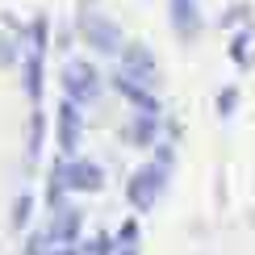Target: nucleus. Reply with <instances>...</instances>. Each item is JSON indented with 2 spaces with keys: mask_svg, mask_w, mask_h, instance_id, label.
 <instances>
[{
  "mask_svg": "<svg viewBox=\"0 0 255 255\" xmlns=\"http://www.w3.org/2000/svg\"><path fill=\"white\" fill-rule=\"evenodd\" d=\"M76 25H80V34H84V42H88L92 50H101V55H122V29L113 25L105 13H97V8H80V17H76Z\"/></svg>",
  "mask_w": 255,
  "mask_h": 255,
  "instance_id": "f257e3e1",
  "label": "nucleus"
},
{
  "mask_svg": "<svg viewBox=\"0 0 255 255\" xmlns=\"http://www.w3.org/2000/svg\"><path fill=\"white\" fill-rule=\"evenodd\" d=\"M163 188H167V167L155 159V163L138 167V172L130 176V184H126V197H130V205L138 209V214H151V205L163 197Z\"/></svg>",
  "mask_w": 255,
  "mask_h": 255,
  "instance_id": "f03ea898",
  "label": "nucleus"
},
{
  "mask_svg": "<svg viewBox=\"0 0 255 255\" xmlns=\"http://www.w3.org/2000/svg\"><path fill=\"white\" fill-rule=\"evenodd\" d=\"M63 92H67L76 105H92L101 97L97 67H88V63H67V67H63Z\"/></svg>",
  "mask_w": 255,
  "mask_h": 255,
  "instance_id": "7ed1b4c3",
  "label": "nucleus"
},
{
  "mask_svg": "<svg viewBox=\"0 0 255 255\" xmlns=\"http://www.w3.org/2000/svg\"><path fill=\"white\" fill-rule=\"evenodd\" d=\"M80 235V209L76 205H55L50 209V226H46V247H55V243H76Z\"/></svg>",
  "mask_w": 255,
  "mask_h": 255,
  "instance_id": "20e7f679",
  "label": "nucleus"
},
{
  "mask_svg": "<svg viewBox=\"0 0 255 255\" xmlns=\"http://www.w3.org/2000/svg\"><path fill=\"white\" fill-rule=\"evenodd\" d=\"M67 184H71V193H101L105 172L97 163H88V159H71L67 163Z\"/></svg>",
  "mask_w": 255,
  "mask_h": 255,
  "instance_id": "39448f33",
  "label": "nucleus"
},
{
  "mask_svg": "<svg viewBox=\"0 0 255 255\" xmlns=\"http://www.w3.org/2000/svg\"><path fill=\"white\" fill-rule=\"evenodd\" d=\"M122 67L130 71L134 80L155 84V55L146 46H138V42H126V46H122Z\"/></svg>",
  "mask_w": 255,
  "mask_h": 255,
  "instance_id": "423d86ee",
  "label": "nucleus"
},
{
  "mask_svg": "<svg viewBox=\"0 0 255 255\" xmlns=\"http://www.w3.org/2000/svg\"><path fill=\"white\" fill-rule=\"evenodd\" d=\"M113 88H118L126 101H134V105H138L142 113H159V101L151 97V92H146V84H142V80H134V76H130L126 67L118 71V76H113Z\"/></svg>",
  "mask_w": 255,
  "mask_h": 255,
  "instance_id": "0eeeda50",
  "label": "nucleus"
},
{
  "mask_svg": "<svg viewBox=\"0 0 255 255\" xmlns=\"http://www.w3.org/2000/svg\"><path fill=\"white\" fill-rule=\"evenodd\" d=\"M59 146H63V151H76V146H80V105L76 101H63V109H59Z\"/></svg>",
  "mask_w": 255,
  "mask_h": 255,
  "instance_id": "6e6552de",
  "label": "nucleus"
},
{
  "mask_svg": "<svg viewBox=\"0 0 255 255\" xmlns=\"http://www.w3.org/2000/svg\"><path fill=\"white\" fill-rule=\"evenodd\" d=\"M172 29L184 42H193L201 34V17H197V0H172Z\"/></svg>",
  "mask_w": 255,
  "mask_h": 255,
  "instance_id": "1a4fd4ad",
  "label": "nucleus"
},
{
  "mask_svg": "<svg viewBox=\"0 0 255 255\" xmlns=\"http://www.w3.org/2000/svg\"><path fill=\"white\" fill-rule=\"evenodd\" d=\"M159 113H142L138 109V118L126 126V138H130V146H155L159 142V126H155Z\"/></svg>",
  "mask_w": 255,
  "mask_h": 255,
  "instance_id": "9d476101",
  "label": "nucleus"
},
{
  "mask_svg": "<svg viewBox=\"0 0 255 255\" xmlns=\"http://www.w3.org/2000/svg\"><path fill=\"white\" fill-rule=\"evenodd\" d=\"M21 76H25V80H21V84H25V97L38 105V101H42V50H38V46H29Z\"/></svg>",
  "mask_w": 255,
  "mask_h": 255,
  "instance_id": "9b49d317",
  "label": "nucleus"
},
{
  "mask_svg": "<svg viewBox=\"0 0 255 255\" xmlns=\"http://www.w3.org/2000/svg\"><path fill=\"white\" fill-rule=\"evenodd\" d=\"M71 193V184H67V159H59L55 167H50V180H46V205L55 209L63 205V197Z\"/></svg>",
  "mask_w": 255,
  "mask_h": 255,
  "instance_id": "f8f14e48",
  "label": "nucleus"
},
{
  "mask_svg": "<svg viewBox=\"0 0 255 255\" xmlns=\"http://www.w3.org/2000/svg\"><path fill=\"white\" fill-rule=\"evenodd\" d=\"M247 42H251V25H247V29H239L235 42H230V59H235V67H243V71L251 67V50H247Z\"/></svg>",
  "mask_w": 255,
  "mask_h": 255,
  "instance_id": "ddd939ff",
  "label": "nucleus"
},
{
  "mask_svg": "<svg viewBox=\"0 0 255 255\" xmlns=\"http://www.w3.org/2000/svg\"><path fill=\"white\" fill-rule=\"evenodd\" d=\"M118 247H122V251H134V247H138V226H134V222H122V230H118Z\"/></svg>",
  "mask_w": 255,
  "mask_h": 255,
  "instance_id": "4468645a",
  "label": "nucleus"
},
{
  "mask_svg": "<svg viewBox=\"0 0 255 255\" xmlns=\"http://www.w3.org/2000/svg\"><path fill=\"white\" fill-rule=\"evenodd\" d=\"M235 105H239V88H222L218 92V113H222V118H230Z\"/></svg>",
  "mask_w": 255,
  "mask_h": 255,
  "instance_id": "2eb2a0df",
  "label": "nucleus"
},
{
  "mask_svg": "<svg viewBox=\"0 0 255 255\" xmlns=\"http://www.w3.org/2000/svg\"><path fill=\"white\" fill-rule=\"evenodd\" d=\"M38 146H42V113H34V122H29V159H38Z\"/></svg>",
  "mask_w": 255,
  "mask_h": 255,
  "instance_id": "dca6fc26",
  "label": "nucleus"
},
{
  "mask_svg": "<svg viewBox=\"0 0 255 255\" xmlns=\"http://www.w3.org/2000/svg\"><path fill=\"white\" fill-rule=\"evenodd\" d=\"M29 209H34V201H29V197H21L17 205H13V222H17V226H25V222H29Z\"/></svg>",
  "mask_w": 255,
  "mask_h": 255,
  "instance_id": "f3484780",
  "label": "nucleus"
},
{
  "mask_svg": "<svg viewBox=\"0 0 255 255\" xmlns=\"http://www.w3.org/2000/svg\"><path fill=\"white\" fill-rule=\"evenodd\" d=\"M113 247H118V243H113L109 235H97L92 243H84V251H113Z\"/></svg>",
  "mask_w": 255,
  "mask_h": 255,
  "instance_id": "a211bd4d",
  "label": "nucleus"
},
{
  "mask_svg": "<svg viewBox=\"0 0 255 255\" xmlns=\"http://www.w3.org/2000/svg\"><path fill=\"white\" fill-rule=\"evenodd\" d=\"M155 159H159L163 167H172V159H176V155H172V142H159V146H155Z\"/></svg>",
  "mask_w": 255,
  "mask_h": 255,
  "instance_id": "6ab92c4d",
  "label": "nucleus"
},
{
  "mask_svg": "<svg viewBox=\"0 0 255 255\" xmlns=\"http://www.w3.org/2000/svg\"><path fill=\"white\" fill-rule=\"evenodd\" d=\"M243 17H247V8H243V4H235V8H230V13H226V17H222V25H226V29H230V25H239V21H243Z\"/></svg>",
  "mask_w": 255,
  "mask_h": 255,
  "instance_id": "aec40b11",
  "label": "nucleus"
}]
</instances>
